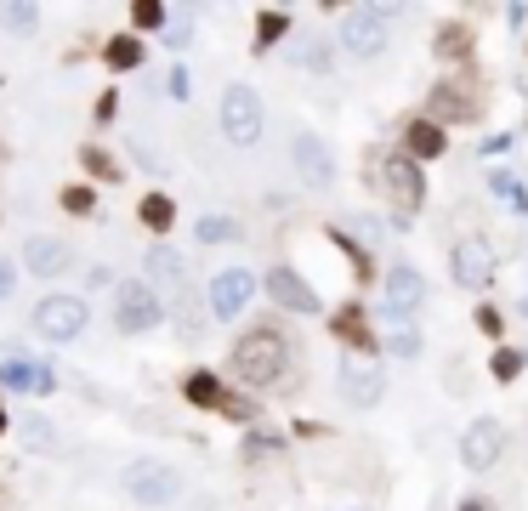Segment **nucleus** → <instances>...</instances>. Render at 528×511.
Instances as JSON below:
<instances>
[{
  "label": "nucleus",
  "mask_w": 528,
  "mask_h": 511,
  "mask_svg": "<svg viewBox=\"0 0 528 511\" xmlns=\"http://www.w3.org/2000/svg\"><path fill=\"white\" fill-rule=\"evenodd\" d=\"M284 335H273V330H250V335H239V347H233V375L245 381V387H273L284 375Z\"/></svg>",
  "instance_id": "f257e3e1"
},
{
  "label": "nucleus",
  "mask_w": 528,
  "mask_h": 511,
  "mask_svg": "<svg viewBox=\"0 0 528 511\" xmlns=\"http://www.w3.org/2000/svg\"><path fill=\"white\" fill-rule=\"evenodd\" d=\"M120 489L131 494L137 506H171L176 494H182V472L165 466V460H154V455H142L120 472Z\"/></svg>",
  "instance_id": "f03ea898"
},
{
  "label": "nucleus",
  "mask_w": 528,
  "mask_h": 511,
  "mask_svg": "<svg viewBox=\"0 0 528 511\" xmlns=\"http://www.w3.org/2000/svg\"><path fill=\"white\" fill-rule=\"evenodd\" d=\"M86 318H91V307H86V296H69V290H57V296H40L35 301V335L40 341H74V335L86 330Z\"/></svg>",
  "instance_id": "7ed1b4c3"
},
{
  "label": "nucleus",
  "mask_w": 528,
  "mask_h": 511,
  "mask_svg": "<svg viewBox=\"0 0 528 511\" xmlns=\"http://www.w3.org/2000/svg\"><path fill=\"white\" fill-rule=\"evenodd\" d=\"M387 23H392L387 6H347V12H341V52L381 57L387 52Z\"/></svg>",
  "instance_id": "20e7f679"
},
{
  "label": "nucleus",
  "mask_w": 528,
  "mask_h": 511,
  "mask_svg": "<svg viewBox=\"0 0 528 511\" xmlns=\"http://www.w3.org/2000/svg\"><path fill=\"white\" fill-rule=\"evenodd\" d=\"M262 97L250 86H228L222 91V131H228V142H239V148H250V142H262Z\"/></svg>",
  "instance_id": "39448f33"
},
{
  "label": "nucleus",
  "mask_w": 528,
  "mask_h": 511,
  "mask_svg": "<svg viewBox=\"0 0 528 511\" xmlns=\"http://www.w3.org/2000/svg\"><path fill=\"white\" fill-rule=\"evenodd\" d=\"M381 188H387V199H392V211L404 216V222H398V228H409V216L421 211V194H426V182H421V165H415V159H387V165H381Z\"/></svg>",
  "instance_id": "423d86ee"
},
{
  "label": "nucleus",
  "mask_w": 528,
  "mask_h": 511,
  "mask_svg": "<svg viewBox=\"0 0 528 511\" xmlns=\"http://www.w3.org/2000/svg\"><path fill=\"white\" fill-rule=\"evenodd\" d=\"M159 313H165V307H159V296H154V290H148L142 279H125L120 290H114V324H120L125 335L154 330Z\"/></svg>",
  "instance_id": "0eeeda50"
},
{
  "label": "nucleus",
  "mask_w": 528,
  "mask_h": 511,
  "mask_svg": "<svg viewBox=\"0 0 528 511\" xmlns=\"http://www.w3.org/2000/svg\"><path fill=\"white\" fill-rule=\"evenodd\" d=\"M381 364L375 358H364V353H352V358H341V398H347L352 409H370V404H381Z\"/></svg>",
  "instance_id": "6e6552de"
},
{
  "label": "nucleus",
  "mask_w": 528,
  "mask_h": 511,
  "mask_svg": "<svg viewBox=\"0 0 528 511\" xmlns=\"http://www.w3.org/2000/svg\"><path fill=\"white\" fill-rule=\"evenodd\" d=\"M500 455H506V426L500 421H472L466 426V438H460L466 472H489V466H500Z\"/></svg>",
  "instance_id": "1a4fd4ad"
},
{
  "label": "nucleus",
  "mask_w": 528,
  "mask_h": 511,
  "mask_svg": "<svg viewBox=\"0 0 528 511\" xmlns=\"http://www.w3.org/2000/svg\"><path fill=\"white\" fill-rule=\"evenodd\" d=\"M449 273H455L460 290H483V284L494 279V250H489V239H460V245L449 250Z\"/></svg>",
  "instance_id": "9d476101"
},
{
  "label": "nucleus",
  "mask_w": 528,
  "mask_h": 511,
  "mask_svg": "<svg viewBox=\"0 0 528 511\" xmlns=\"http://www.w3.org/2000/svg\"><path fill=\"white\" fill-rule=\"evenodd\" d=\"M267 296L279 301L284 313H324V307H318V290L307 279H301L296 267H273V273H267Z\"/></svg>",
  "instance_id": "9b49d317"
},
{
  "label": "nucleus",
  "mask_w": 528,
  "mask_h": 511,
  "mask_svg": "<svg viewBox=\"0 0 528 511\" xmlns=\"http://www.w3.org/2000/svg\"><path fill=\"white\" fill-rule=\"evenodd\" d=\"M250 290H256V279H250L245 267H228V273H216L211 279V313L228 324V318H239L245 313V301H250Z\"/></svg>",
  "instance_id": "f8f14e48"
},
{
  "label": "nucleus",
  "mask_w": 528,
  "mask_h": 511,
  "mask_svg": "<svg viewBox=\"0 0 528 511\" xmlns=\"http://www.w3.org/2000/svg\"><path fill=\"white\" fill-rule=\"evenodd\" d=\"M421 301H426V279H421L409 262H398V267L387 273V318H398V324H404V318L415 313Z\"/></svg>",
  "instance_id": "ddd939ff"
},
{
  "label": "nucleus",
  "mask_w": 528,
  "mask_h": 511,
  "mask_svg": "<svg viewBox=\"0 0 528 511\" xmlns=\"http://www.w3.org/2000/svg\"><path fill=\"white\" fill-rule=\"evenodd\" d=\"M69 245H63V239H29V245H23V267H29V273H35V279H57V273H69Z\"/></svg>",
  "instance_id": "4468645a"
},
{
  "label": "nucleus",
  "mask_w": 528,
  "mask_h": 511,
  "mask_svg": "<svg viewBox=\"0 0 528 511\" xmlns=\"http://www.w3.org/2000/svg\"><path fill=\"white\" fill-rule=\"evenodd\" d=\"M296 171H301V182H313V188H324V182L335 177V159H330V148L318 137H296Z\"/></svg>",
  "instance_id": "2eb2a0df"
},
{
  "label": "nucleus",
  "mask_w": 528,
  "mask_h": 511,
  "mask_svg": "<svg viewBox=\"0 0 528 511\" xmlns=\"http://www.w3.org/2000/svg\"><path fill=\"white\" fill-rule=\"evenodd\" d=\"M443 154V131L438 125H409V137H404V159H438Z\"/></svg>",
  "instance_id": "dca6fc26"
},
{
  "label": "nucleus",
  "mask_w": 528,
  "mask_h": 511,
  "mask_svg": "<svg viewBox=\"0 0 528 511\" xmlns=\"http://www.w3.org/2000/svg\"><path fill=\"white\" fill-rule=\"evenodd\" d=\"M148 273H154L165 290H182V256H176L171 245H154V250H148Z\"/></svg>",
  "instance_id": "f3484780"
},
{
  "label": "nucleus",
  "mask_w": 528,
  "mask_h": 511,
  "mask_svg": "<svg viewBox=\"0 0 528 511\" xmlns=\"http://www.w3.org/2000/svg\"><path fill=\"white\" fill-rule=\"evenodd\" d=\"M6 387H35V392H52V370H40V364H6L0 370Z\"/></svg>",
  "instance_id": "a211bd4d"
},
{
  "label": "nucleus",
  "mask_w": 528,
  "mask_h": 511,
  "mask_svg": "<svg viewBox=\"0 0 528 511\" xmlns=\"http://www.w3.org/2000/svg\"><path fill=\"white\" fill-rule=\"evenodd\" d=\"M182 392H188L194 404H205V409H222V398H228V392H222V381H216V375H205V370L188 375V387H182Z\"/></svg>",
  "instance_id": "6ab92c4d"
},
{
  "label": "nucleus",
  "mask_w": 528,
  "mask_h": 511,
  "mask_svg": "<svg viewBox=\"0 0 528 511\" xmlns=\"http://www.w3.org/2000/svg\"><path fill=\"white\" fill-rule=\"evenodd\" d=\"M194 233H199V245H222V239H239V222H228V216H199Z\"/></svg>",
  "instance_id": "aec40b11"
},
{
  "label": "nucleus",
  "mask_w": 528,
  "mask_h": 511,
  "mask_svg": "<svg viewBox=\"0 0 528 511\" xmlns=\"http://www.w3.org/2000/svg\"><path fill=\"white\" fill-rule=\"evenodd\" d=\"M142 222H148L154 233H165V228L176 222V205H171L165 194H148V199H142Z\"/></svg>",
  "instance_id": "412c9836"
},
{
  "label": "nucleus",
  "mask_w": 528,
  "mask_h": 511,
  "mask_svg": "<svg viewBox=\"0 0 528 511\" xmlns=\"http://www.w3.org/2000/svg\"><path fill=\"white\" fill-rule=\"evenodd\" d=\"M335 335H341V341H352V353H364V358H370V330H364V324H358L352 313H341V318H335Z\"/></svg>",
  "instance_id": "4be33fe9"
},
{
  "label": "nucleus",
  "mask_w": 528,
  "mask_h": 511,
  "mask_svg": "<svg viewBox=\"0 0 528 511\" xmlns=\"http://www.w3.org/2000/svg\"><path fill=\"white\" fill-rule=\"evenodd\" d=\"M108 69H142V46L137 40H114L108 46Z\"/></svg>",
  "instance_id": "5701e85b"
},
{
  "label": "nucleus",
  "mask_w": 528,
  "mask_h": 511,
  "mask_svg": "<svg viewBox=\"0 0 528 511\" xmlns=\"http://www.w3.org/2000/svg\"><path fill=\"white\" fill-rule=\"evenodd\" d=\"M188 35H194V18H188V12H182V18H165V46H188Z\"/></svg>",
  "instance_id": "b1692460"
},
{
  "label": "nucleus",
  "mask_w": 528,
  "mask_h": 511,
  "mask_svg": "<svg viewBox=\"0 0 528 511\" xmlns=\"http://www.w3.org/2000/svg\"><path fill=\"white\" fill-rule=\"evenodd\" d=\"M284 29H290V18H284V12H262V52L284 35Z\"/></svg>",
  "instance_id": "393cba45"
},
{
  "label": "nucleus",
  "mask_w": 528,
  "mask_h": 511,
  "mask_svg": "<svg viewBox=\"0 0 528 511\" xmlns=\"http://www.w3.org/2000/svg\"><path fill=\"white\" fill-rule=\"evenodd\" d=\"M131 18H137L142 29H159V23L171 18V12H165V6H159V0H142V6H137V12H131Z\"/></svg>",
  "instance_id": "a878e982"
},
{
  "label": "nucleus",
  "mask_w": 528,
  "mask_h": 511,
  "mask_svg": "<svg viewBox=\"0 0 528 511\" xmlns=\"http://www.w3.org/2000/svg\"><path fill=\"white\" fill-rule=\"evenodd\" d=\"M438 52L443 57H466L472 46H466V35H460V29H443V35H438Z\"/></svg>",
  "instance_id": "bb28decb"
},
{
  "label": "nucleus",
  "mask_w": 528,
  "mask_h": 511,
  "mask_svg": "<svg viewBox=\"0 0 528 511\" xmlns=\"http://www.w3.org/2000/svg\"><path fill=\"white\" fill-rule=\"evenodd\" d=\"M392 353H398V358H415V353H421V335H415V330H398V335H392Z\"/></svg>",
  "instance_id": "cd10ccee"
},
{
  "label": "nucleus",
  "mask_w": 528,
  "mask_h": 511,
  "mask_svg": "<svg viewBox=\"0 0 528 511\" xmlns=\"http://www.w3.org/2000/svg\"><path fill=\"white\" fill-rule=\"evenodd\" d=\"M23 438H29V443L40 449V443H52V426L40 421V415H29V421H23Z\"/></svg>",
  "instance_id": "c85d7f7f"
},
{
  "label": "nucleus",
  "mask_w": 528,
  "mask_h": 511,
  "mask_svg": "<svg viewBox=\"0 0 528 511\" xmlns=\"http://www.w3.org/2000/svg\"><path fill=\"white\" fill-rule=\"evenodd\" d=\"M86 171H97V177H114V159H108L103 148H86Z\"/></svg>",
  "instance_id": "c756f323"
},
{
  "label": "nucleus",
  "mask_w": 528,
  "mask_h": 511,
  "mask_svg": "<svg viewBox=\"0 0 528 511\" xmlns=\"http://www.w3.org/2000/svg\"><path fill=\"white\" fill-rule=\"evenodd\" d=\"M63 211L86 216V211H91V194H86V188H69V194H63Z\"/></svg>",
  "instance_id": "7c9ffc66"
},
{
  "label": "nucleus",
  "mask_w": 528,
  "mask_h": 511,
  "mask_svg": "<svg viewBox=\"0 0 528 511\" xmlns=\"http://www.w3.org/2000/svg\"><path fill=\"white\" fill-rule=\"evenodd\" d=\"M0 18L12 23V29H29V23H35V6H6Z\"/></svg>",
  "instance_id": "2f4dec72"
},
{
  "label": "nucleus",
  "mask_w": 528,
  "mask_h": 511,
  "mask_svg": "<svg viewBox=\"0 0 528 511\" xmlns=\"http://www.w3.org/2000/svg\"><path fill=\"white\" fill-rule=\"evenodd\" d=\"M517 370H523V358H517V353H500V358H494V375H500V381H511Z\"/></svg>",
  "instance_id": "473e14b6"
},
{
  "label": "nucleus",
  "mask_w": 528,
  "mask_h": 511,
  "mask_svg": "<svg viewBox=\"0 0 528 511\" xmlns=\"http://www.w3.org/2000/svg\"><path fill=\"white\" fill-rule=\"evenodd\" d=\"M12 290H18V267H12L6 256H0V301L12 296Z\"/></svg>",
  "instance_id": "72a5a7b5"
},
{
  "label": "nucleus",
  "mask_w": 528,
  "mask_h": 511,
  "mask_svg": "<svg viewBox=\"0 0 528 511\" xmlns=\"http://www.w3.org/2000/svg\"><path fill=\"white\" fill-rule=\"evenodd\" d=\"M222 415H233V421H250V415H256V409H250L245 398H222Z\"/></svg>",
  "instance_id": "f704fd0d"
},
{
  "label": "nucleus",
  "mask_w": 528,
  "mask_h": 511,
  "mask_svg": "<svg viewBox=\"0 0 528 511\" xmlns=\"http://www.w3.org/2000/svg\"><path fill=\"white\" fill-rule=\"evenodd\" d=\"M165 91H171V97H188V91H194V86H188V69H171V80H165Z\"/></svg>",
  "instance_id": "c9c22d12"
},
{
  "label": "nucleus",
  "mask_w": 528,
  "mask_h": 511,
  "mask_svg": "<svg viewBox=\"0 0 528 511\" xmlns=\"http://www.w3.org/2000/svg\"><path fill=\"white\" fill-rule=\"evenodd\" d=\"M103 284H108V267L91 262V267H86V290H103Z\"/></svg>",
  "instance_id": "e433bc0d"
},
{
  "label": "nucleus",
  "mask_w": 528,
  "mask_h": 511,
  "mask_svg": "<svg viewBox=\"0 0 528 511\" xmlns=\"http://www.w3.org/2000/svg\"><path fill=\"white\" fill-rule=\"evenodd\" d=\"M466 511H489V506H483V500H466Z\"/></svg>",
  "instance_id": "4c0bfd02"
},
{
  "label": "nucleus",
  "mask_w": 528,
  "mask_h": 511,
  "mask_svg": "<svg viewBox=\"0 0 528 511\" xmlns=\"http://www.w3.org/2000/svg\"><path fill=\"white\" fill-rule=\"evenodd\" d=\"M0 432H6V409H0Z\"/></svg>",
  "instance_id": "58836bf2"
}]
</instances>
